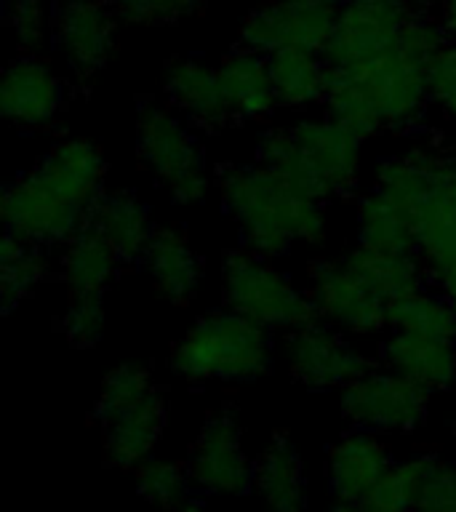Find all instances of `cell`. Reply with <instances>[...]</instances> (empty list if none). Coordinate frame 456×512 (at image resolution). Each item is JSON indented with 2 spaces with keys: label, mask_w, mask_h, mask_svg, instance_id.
Here are the masks:
<instances>
[{
  "label": "cell",
  "mask_w": 456,
  "mask_h": 512,
  "mask_svg": "<svg viewBox=\"0 0 456 512\" xmlns=\"http://www.w3.org/2000/svg\"><path fill=\"white\" fill-rule=\"evenodd\" d=\"M416 512H456V464L438 459L427 478Z\"/></svg>",
  "instance_id": "40"
},
{
  "label": "cell",
  "mask_w": 456,
  "mask_h": 512,
  "mask_svg": "<svg viewBox=\"0 0 456 512\" xmlns=\"http://www.w3.org/2000/svg\"><path fill=\"white\" fill-rule=\"evenodd\" d=\"M387 328L456 342V307L446 294L416 291L387 304Z\"/></svg>",
  "instance_id": "32"
},
{
  "label": "cell",
  "mask_w": 456,
  "mask_h": 512,
  "mask_svg": "<svg viewBox=\"0 0 456 512\" xmlns=\"http://www.w3.org/2000/svg\"><path fill=\"white\" fill-rule=\"evenodd\" d=\"M416 254L422 256L427 278L456 307V163L446 187L416 222Z\"/></svg>",
  "instance_id": "19"
},
{
  "label": "cell",
  "mask_w": 456,
  "mask_h": 512,
  "mask_svg": "<svg viewBox=\"0 0 456 512\" xmlns=\"http://www.w3.org/2000/svg\"><path fill=\"white\" fill-rule=\"evenodd\" d=\"M168 366L184 382H251L272 371V336L232 310L198 318L174 344Z\"/></svg>",
  "instance_id": "3"
},
{
  "label": "cell",
  "mask_w": 456,
  "mask_h": 512,
  "mask_svg": "<svg viewBox=\"0 0 456 512\" xmlns=\"http://www.w3.org/2000/svg\"><path fill=\"white\" fill-rule=\"evenodd\" d=\"M64 104V83L38 56L22 54L0 78V110L19 128H46Z\"/></svg>",
  "instance_id": "16"
},
{
  "label": "cell",
  "mask_w": 456,
  "mask_h": 512,
  "mask_svg": "<svg viewBox=\"0 0 456 512\" xmlns=\"http://www.w3.org/2000/svg\"><path fill=\"white\" fill-rule=\"evenodd\" d=\"M134 472L139 496H144L147 502L158 504L163 510L182 512L195 499V494H192L195 486H192L190 472H187L184 464L150 456Z\"/></svg>",
  "instance_id": "35"
},
{
  "label": "cell",
  "mask_w": 456,
  "mask_h": 512,
  "mask_svg": "<svg viewBox=\"0 0 456 512\" xmlns=\"http://www.w3.org/2000/svg\"><path fill=\"white\" fill-rule=\"evenodd\" d=\"M358 246L382 254H414L416 227L392 200L371 190L358 200Z\"/></svg>",
  "instance_id": "30"
},
{
  "label": "cell",
  "mask_w": 456,
  "mask_h": 512,
  "mask_svg": "<svg viewBox=\"0 0 456 512\" xmlns=\"http://www.w3.org/2000/svg\"><path fill=\"white\" fill-rule=\"evenodd\" d=\"M182 512H206V507L200 504V499H192V502L187 504V507H184Z\"/></svg>",
  "instance_id": "43"
},
{
  "label": "cell",
  "mask_w": 456,
  "mask_h": 512,
  "mask_svg": "<svg viewBox=\"0 0 456 512\" xmlns=\"http://www.w3.org/2000/svg\"><path fill=\"white\" fill-rule=\"evenodd\" d=\"M48 278V259L43 246L27 243L11 232L0 243V304L3 312H11L32 288Z\"/></svg>",
  "instance_id": "34"
},
{
  "label": "cell",
  "mask_w": 456,
  "mask_h": 512,
  "mask_svg": "<svg viewBox=\"0 0 456 512\" xmlns=\"http://www.w3.org/2000/svg\"><path fill=\"white\" fill-rule=\"evenodd\" d=\"M254 488L267 512H304V464L286 435H275L262 451L254 470Z\"/></svg>",
  "instance_id": "26"
},
{
  "label": "cell",
  "mask_w": 456,
  "mask_h": 512,
  "mask_svg": "<svg viewBox=\"0 0 456 512\" xmlns=\"http://www.w3.org/2000/svg\"><path fill=\"white\" fill-rule=\"evenodd\" d=\"M256 163H262L264 168H270L278 176H283L291 187H296L304 195H310L315 200H326V190L320 184L315 168L304 155L302 144L296 142V136L291 128H270L259 136L256 142Z\"/></svg>",
  "instance_id": "33"
},
{
  "label": "cell",
  "mask_w": 456,
  "mask_h": 512,
  "mask_svg": "<svg viewBox=\"0 0 456 512\" xmlns=\"http://www.w3.org/2000/svg\"><path fill=\"white\" fill-rule=\"evenodd\" d=\"M224 307L254 320L267 331L294 334L318 323L310 294H304L286 272L254 251H227L222 262Z\"/></svg>",
  "instance_id": "5"
},
{
  "label": "cell",
  "mask_w": 456,
  "mask_h": 512,
  "mask_svg": "<svg viewBox=\"0 0 456 512\" xmlns=\"http://www.w3.org/2000/svg\"><path fill=\"white\" fill-rule=\"evenodd\" d=\"M440 24H443L448 40L456 43V0H440Z\"/></svg>",
  "instance_id": "41"
},
{
  "label": "cell",
  "mask_w": 456,
  "mask_h": 512,
  "mask_svg": "<svg viewBox=\"0 0 456 512\" xmlns=\"http://www.w3.org/2000/svg\"><path fill=\"white\" fill-rule=\"evenodd\" d=\"M392 467L390 451L376 432L355 430L342 435L328 451V486L334 499L360 504Z\"/></svg>",
  "instance_id": "20"
},
{
  "label": "cell",
  "mask_w": 456,
  "mask_h": 512,
  "mask_svg": "<svg viewBox=\"0 0 456 512\" xmlns=\"http://www.w3.org/2000/svg\"><path fill=\"white\" fill-rule=\"evenodd\" d=\"M6 232L35 246L67 243L88 224V208L64 195L38 168L8 184L0 200Z\"/></svg>",
  "instance_id": "7"
},
{
  "label": "cell",
  "mask_w": 456,
  "mask_h": 512,
  "mask_svg": "<svg viewBox=\"0 0 456 512\" xmlns=\"http://www.w3.org/2000/svg\"><path fill=\"white\" fill-rule=\"evenodd\" d=\"M438 456L416 454L406 462H392L371 494L360 502L366 512H416L427 478L435 470Z\"/></svg>",
  "instance_id": "31"
},
{
  "label": "cell",
  "mask_w": 456,
  "mask_h": 512,
  "mask_svg": "<svg viewBox=\"0 0 456 512\" xmlns=\"http://www.w3.org/2000/svg\"><path fill=\"white\" fill-rule=\"evenodd\" d=\"M184 467L192 486L203 494L243 496L254 488L256 464L248 459L243 427L230 408L216 411L203 422Z\"/></svg>",
  "instance_id": "10"
},
{
  "label": "cell",
  "mask_w": 456,
  "mask_h": 512,
  "mask_svg": "<svg viewBox=\"0 0 456 512\" xmlns=\"http://www.w3.org/2000/svg\"><path fill=\"white\" fill-rule=\"evenodd\" d=\"M142 264L152 288L171 304H187L200 291V259L179 227H155Z\"/></svg>",
  "instance_id": "22"
},
{
  "label": "cell",
  "mask_w": 456,
  "mask_h": 512,
  "mask_svg": "<svg viewBox=\"0 0 456 512\" xmlns=\"http://www.w3.org/2000/svg\"><path fill=\"white\" fill-rule=\"evenodd\" d=\"M216 72H219L224 99L230 104L235 120L262 123L280 104L272 86L270 62L264 54L238 48L224 56Z\"/></svg>",
  "instance_id": "24"
},
{
  "label": "cell",
  "mask_w": 456,
  "mask_h": 512,
  "mask_svg": "<svg viewBox=\"0 0 456 512\" xmlns=\"http://www.w3.org/2000/svg\"><path fill=\"white\" fill-rule=\"evenodd\" d=\"M430 102L456 123V43H448L430 67Z\"/></svg>",
  "instance_id": "39"
},
{
  "label": "cell",
  "mask_w": 456,
  "mask_h": 512,
  "mask_svg": "<svg viewBox=\"0 0 456 512\" xmlns=\"http://www.w3.org/2000/svg\"><path fill=\"white\" fill-rule=\"evenodd\" d=\"M136 152L174 203L198 206L208 198L206 152L176 112L163 104H142L136 115Z\"/></svg>",
  "instance_id": "6"
},
{
  "label": "cell",
  "mask_w": 456,
  "mask_h": 512,
  "mask_svg": "<svg viewBox=\"0 0 456 512\" xmlns=\"http://www.w3.org/2000/svg\"><path fill=\"white\" fill-rule=\"evenodd\" d=\"M35 168L64 195H70L75 203L86 206L88 211L104 192L102 182L107 174V160H104L102 147L83 136L59 139L35 163Z\"/></svg>",
  "instance_id": "23"
},
{
  "label": "cell",
  "mask_w": 456,
  "mask_h": 512,
  "mask_svg": "<svg viewBox=\"0 0 456 512\" xmlns=\"http://www.w3.org/2000/svg\"><path fill=\"white\" fill-rule=\"evenodd\" d=\"M342 262L371 294L387 304L422 291L427 280L422 256L416 251L414 254H382L366 246H355L342 256Z\"/></svg>",
  "instance_id": "27"
},
{
  "label": "cell",
  "mask_w": 456,
  "mask_h": 512,
  "mask_svg": "<svg viewBox=\"0 0 456 512\" xmlns=\"http://www.w3.org/2000/svg\"><path fill=\"white\" fill-rule=\"evenodd\" d=\"M454 163L456 158L446 152L416 144L376 163V190L392 200L416 227L427 203L451 179Z\"/></svg>",
  "instance_id": "15"
},
{
  "label": "cell",
  "mask_w": 456,
  "mask_h": 512,
  "mask_svg": "<svg viewBox=\"0 0 456 512\" xmlns=\"http://www.w3.org/2000/svg\"><path fill=\"white\" fill-rule=\"evenodd\" d=\"M200 3L203 0H112V8L128 24L166 27L198 14Z\"/></svg>",
  "instance_id": "36"
},
{
  "label": "cell",
  "mask_w": 456,
  "mask_h": 512,
  "mask_svg": "<svg viewBox=\"0 0 456 512\" xmlns=\"http://www.w3.org/2000/svg\"><path fill=\"white\" fill-rule=\"evenodd\" d=\"M6 16L8 27L14 32L16 46L22 48V54L35 56L40 48H46L54 19H48L43 0H8Z\"/></svg>",
  "instance_id": "37"
},
{
  "label": "cell",
  "mask_w": 456,
  "mask_h": 512,
  "mask_svg": "<svg viewBox=\"0 0 456 512\" xmlns=\"http://www.w3.org/2000/svg\"><path fill=\"white\" fill-rule=\"evenodd\" d=\"M296 142L315 168L328 198H344L360 184V147L363 139L331 118H304L291 126Z\"/></svg>",
  "instance_id": "17"
},
{
  "label": "cell",
  "mask_w": 456,
  "mask_h": 512,
  "mask_svg": "<svg viewBox=\"0 0 456 512\" xmlns=\"http://www.w3.org/2000/svg\"><path fill=\"white\" fill-rule=\"evenodd\" d=\"M283 350L288 371L310 390H344L374 371V360L366 352L347 342L334 326H320V320L288 334Z\"/></svg>",
  "instance_id": "12"
},
{
  "label": "cell",
  "mask_w": 456,
  "mask_h": 512,
  "mask_svg": "<svg viewBox=\"0 0 456 512\" xmlns=\"http://www.w3.org/2000/svg\"><path fill=\"white\" fill-rule=\"evenodd\" d=\"M382 363L427 392L451 390L456 384V342L392 331L382 342Z\"/></svg>",
  "instance_id": "21"
},
{
  "label": "cell",
  "mask_w": 456,
  "mask_h": 512,
  "mask_svg": "<svg viewBox=\"0 0 456 512\" xmlns=\"http://www.w3.org/2000/svg\"><path fill=\"white\" fill-rule=\"evenodd\" d=\"M104 294L70 296L62 318L64 336L75 347H94L104 334Z\"/></svg>",
  "instance_id": "38"
},
{
  "label": "cell",
  "mask_w": 456,
  "mask_h": 512,
  "mask_svg": "<svg viewBox=\"0 0 456 512\" xmlns=\"http://www.w3.org/2000/svg\"><path fill=\"white\" fill-rule=\"evenodd\" d=\"M118 254L99 230L86 224L72 240L64 243L62 283L70 296L104 294L118 270Z\"/></svg>",
  "instance_id": "28"
},
{
  "label": "cell",
  "mask_w": 456,
  "mask_h": 512,
  "mask_svg": "<svg viewBox=\"0 0 456 512\" xmlns=\"http://www.w3.org/2000/svg\"><path fill=\"white\" fill-rule=\"evenodd\" d=\"M430 395L432 392L390 368H374L344 387L339 406L344 419L358 430L414 432L430 414Z\"/></svg>",
  "instance_id": "9"
},
{
  "label": "cell",
  "mask_w": 456,
  "mask_h": 512,
  "mask_svg": "<svg viewBox=\"0 0 456 512\" xmlns=\"http://www.w3.org/2000/svg\"><path fill=\"white\" fill-rule=\"evenodd\" d=\"M307 294L318 318L342 334L374 336L387 328V302L371 294L342 259L312 262Z\"/></svg>",
  "instance_id": "13"
},
{
  "label": "cell",
  "mask_w": 456,
  "mask_h": 512,
  "mask_svg": "<svg viewBox=\"0 0 456 512\" xmlns=\"http://www.w3.org/2000/svg\"><path fill=\"white\" fill-rule=\"evenodd\" d=\"M454 430H456V414H454Z\"/></svg>",
  "instance_id": "45"
},
{
  "label": "cell",
  "mask_w": 456,
  "mask_h": 512,
  "mask_svg": "<svg viewBox=\"0 0 456 512\" xmlns=\"http://www.w3.org/2000/svg\"><path fill=\"white\" fill-rule=\"evenodd\" d=\"M88 224L102 232L120 262H142L155 232L150 208L131 190L102 192L88 211Z\"/></svg>",
  "instance_id": "25"
},
{
  "label": "cell",
  "mask_w": 456,
  "mask_h": 512,
  "mask_svg": "<svg viewBox=\"0 0 456 512\" xmlns=\"http://www.w3.org/2000/svg\"><path fill=\"white\" fill-rule=\"evenodd\" d=\"M163 91L168 104L187 123L206 131H222L232 118V110L224 99L222 80L214 67L200 59H174L163 72Z\"/></svg>",
  "instance_id": "18"
},
{
  "label": "cell",
  "mask_w": 456,
  "mask_h": 512,
  "mask_svg": "<svg viewBox=\"0 0 456 512\" xmlns=\"http://www.w3.org/2000/svg\"><path fill=\"white\" fill-rule=\"evenodd\" d=\"M278 102L286 107H310L323 102L328 86V62L318 51L283 48L267 56Z\"/></svg>",
  "instance_id": "29"
},
{
  "label": "cell",
  "mask_w": 456,
  "mask_h": 512,
  "mask_svg": "<svg viewBox=\"0 0 456 512\" xmlns=\"http://www.w3.org/2000/svg\"><path fill=\"white\" fill-rule=\"evenodd\" d=\"M411 16L414 6L408 0H347L336 16L323 59L328 67L371 62L398 43Z\"/></svg>",
  "instance_id": "11"
},
{
  "label": "cell",
  "mask_w": 456,
  "mask_h": 512,
  "mask_svg": "<svg viewBox=\"0 0 456 512\" xmlns=\"http://www.w3.org/2000/svg\"><path fill=\"white\" fill-rule=\"evenodd\" d=\"M216 184L224 211L254 254L272 259L294 243H320L326 235L323 200L299 192L262 163L224 166Z\"/></svg>",
  "instance_id": "1"
},
{
  "label": "cell",
  "mask_w": 456,
  "mask_h": 512,
  "mask_svg": "<svg viewBox=\"0 0 456 512\" xmlns=\"http://www.w3.org/2000/svg\"><path fill=\"white\" fill-rule=\"evenodd\" d=\"M54 40L78 80H91L118 46V24L99 0H64L54 14Z\"/></svg>",
  "instance_id": "14"
},
{
  "label": "cell",
  "mask_w": 456,
  "mask_h": 512,
  "mask_svg": "<svg viewBox=\"0 0 456 512\" xmlns=\"http://www.w3.org/2000/svg\"><path fill=\"white\" fill-rule=\"evenodd\" d=\"M104 456L118 470H136L158 446L166 403L142 363H120L104 376L96 400Z\"/></svg>",
  "instance_id": "4"
},
{
  "label": "cell",
  "mask_w": 456,
  "mask_h": 512,
  "mask_svg": "<svg viewBox=\"0 0 456 512\" xmlns=\"http://www.w3.org/2000/svg\"><path fill=\"white\" fill-rule=\"evenodd\" d=\"M328 512H366L360 504L355 502H342V499H336L334 504H331V510Z\"/></svg>",
  "instance_id": "42"
},
{
  "label": "cell",
  "mask_w": 456,
  "mask_h": 512,
  "mask_svg": "<svg viewBox=\"0 0 456 512\" xmlns=\"http://www.w3.org/2000/svg\"><path fill=\"white\" fill-rule=\"evenodd\" d=\"M443 24L414 14L400 32L398 43L366 64L336 67L358 88L384 128L411 131L422 126L430 104V67L448 46Z\"/></svg>",
  "instance_id": "2"
},
{
  "label": "cell",
  "mask_w": 456,
  "mask_h": 512,
  "mask_svg": "<svg viewBox=\"0 0 456 512\" xmlns=\"http://www.w3.org/2000/svg\"><path fill=\"white\" fill-rule=\"evenodd\" d=\"M347 0H278L251 11L240 24V48L270 56L283 48L323 54Z\"/></svg>",
  "instance_id": "8"
},
{
  "label": "cell",
  "mask_w": 456,
  "mask_h": 512,
  "mask_svg": "<svg viewBox=\"0 0 456 512\" xmlns=\"http://www.w3.org/2000/svg\"><path fill=\"white\" fill-rule=\"evenodd\" d=\"M408 3H411L414 8H430L435 6V3H440V0H408Z\"/></svg>",
  "instance_id": "44"
}]
</instances>
